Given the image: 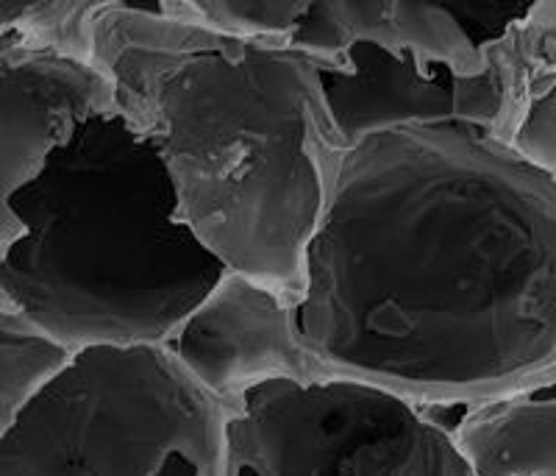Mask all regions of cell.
Segmentation results:
<instances>
[{
	"instance_id": "11",
	"label": "cell",
	"mask_w": 556,
	"mask_h": 476,
	"mask_svg": "<svg viewBox=\"0 0 556 476\" xmlns=\"http://www.w3.org/2000/svg\"><path fill=\"white\" fill-rule=\"evenodd\" d=\"M426 410L448 426L473 476H556V368L504 399Z\"/></svg>"
},
{
	"instance_id": "9",
	"label": "cell",
	"mask_w": 556,
	"mask_h": 476,
	"mask_svg": "<svg viewBox=\"0 0 556 476\" xmlns=\"http://www.w3.org/2000/svg\"><path fill=\"white\" fill-rule=\"evenodd\" d=\"M320 84L342 151L392 128L462 123L459 89L448 71H426L415 59L392 57L376 45H351L342 67L323 64Z\"/></svg>"
},
{
	"instance_id": "15",
	"label": "cell",
	"mask_w": 556,
	"mask_h": 476,
	"mask_svg": "<svg viewBox=\"0 0 556 476\" xmlns=\"http://www.w3.org/2000/svg\"><path fill=\"white\" fill-rule=\"evenodd\" d=\"M176 7L223 37L290 45L309 0H176Z\"/></svg>"
},
{
	"instance_id": "5",
	"label": "cell",
	"mask_w": 556,
	"mask_h": 476,
	"mask_svg": "<svg viewBox=\"0 0 556 476\" xmlns=\"http://www.w3.org/2000/svg\"><path fill=\"white\" fill-rule=\"evenodd\" d=\"M228 454L231 474L473 476L443 421L359 379L262 385L228 426Z\"/></svg>"
},
{
	"instance_id": "10",
	"label": "cell",
	"mask_w": 556,
	"mask_h": 476,
	"mask_svg": "<svg viewBox=\"0 0 556 476\" xmlns=\"http://www.w3.org/2000/svg\"><path fill=\"white\" fill-rule=\"evenodd\" d=\"M223 42V34L178 12L176 0H106L98 17L96 67L117 87V112L123 121L146 137L159 87L184 62Z\"/></svg>"
},
{
	"instance_id": "7",
	"label": "cell",
	"mask_w": 556,
	"mask_h": 476,
	"mask_svg": "<svg viewBox=\"0 0 556 476\" xmlns=\"http://www.w3.org/2000/svg\"><path fill=\"white\" fill-rule=\"evenodd\" d=\"M121 115L117 87L96 64L0 39V201L42 173L92 117Z\"/></svg>"
},
{
	"instance_id": "8",
	"label": "cell",
	"mask_w": 556,
	"mask_h": 476,
	"mask_svg": "<svg viewBox=\"0 0 556 476\" xmlns=\"http://www.w3.org/2000/svg\"><path fill=\"white\" fill-rule=\"evenodd\" d=\"M356 42L415 59L426 71L443 67L454 78L484 73L479 39L448 3L431 0H309L290 48L342 67Z\"/></svg>"
},
{
	"instance_id": "6",
	"label": "cell",
	"mask_w": 556,
	"mask_h": 476,
	"mask_svg": "<svg viewBox=\"0 0 556 476\" xmlns=\"http://www.w3.org/2000/svg\"><path fill=\"white\" fill-rule=\"evenodd\" d=\"M165 349L198 388L235 410L270 381L345 379L309 349L298 326V306L235 271L178 326Z\"/></svg>"
},
{
	"instance_id": "3",
	"label": "cell",
	"mask_w": 556,
	"mask_h": 476,
	"mask_svg": "<svg viewBox=\"0 0 556 476\" xmlns=\"http://www.w3.org/2000/svg\"><path fill=\"white\" fill-rule=\"evenodd\" d=\"M323 64L285 42L226 37L159 87L146 126L176 185L178 221L228 271L292 306L326 210L317 142L334 131Z\"/></svg>"
},
{
	"instance_id": "2",
	"label": "cell",
	"mask_w": 556,
	"mask_h": 476,
	"mask_svg": "<svg viewBox=\"0 0 556 476\" xmlns=\"http://www.w3.org/2000/svg\"><path fill=\"white\" fill-rule=\"evenodd\" d=\"M228 267L178 221L159 146L92 117L0 201V306L73 351L167 346Z\"/></svg>"
},
{
	"instance_id": "16",
	"label": "cell",
	"mask_w": 556,
	"mask_h": 476,
	"mask_svg": "<svg viewBox=\"0 0 556 476\" xmlns=\"http://www.w3.org/2000/svg\"><path fill=\"white\" fill-rule=\"evenodd\" d=\"M515 151L529 165L556 178V78L543 96L531 103L523 128L515 140Z\"/></svg>"
},
{
	"instance_id": "1",
	"label": "cell",
	"mask_w": 556,
	"mask_h": 476,
	"mask_svg": "<svg viewBox=\"0 0 556 476\" xmlns=\"http://www.w3.org/2000/svg\"><path fill=\"white\" fill-rule=\"evenodd\" d=\"M326 210L298 326L345 379L420 406L556 368V178L468 123L317 142Z\"/></svg>"
},
{
	"instance_id": "13",
	"label": "cell",
	"mask_w": 556,
	"mask_h": 476,
	"mask_svg": "<svg viewBox=\"0 0 556 476\" xmlns=\"http://www.w3.org/2000/svg\"><path fill=\"white\" fill-rule=\"evenodd\" d=\"M76 360L78 351L59 343L20 312L0 306V433Z\"/></svg>"
},
{
	"instance_id": "14",
	"label": "cell",
	"mask_w": 556,
	"mask_h": 476,
	"mask_svg": "<svg viewBox=\"0 0 556 476\" xmlns=\"http://www.w3.org/2000/svg\"><path fill=\"white\" fill-rule=\"evenodd\" d=\"M106 0H3L0 39L28 51L96 64L98 17Z\"/></svg>"
},
{
	"instance_id": "12",
	"label": "cell",
	"mask_w": 556,
	"mask_h": 476,
	"mask_svg": "<svg viewBox=\"0 0 556 476\" xmlns=\"http://www.w3.org/2000/svg\"><path fill=\"white\" fill-rule=\"evenodd\" d=\"M481 53L484 76L498 101V121L486 134L515 148L531 103L556 78V0L529 3L523 17L481 45Z\"/></svg>"
},
{
	"instance_id": "4",
	"label": "cell",
	"mask_w": 556,
	"mask_h": 476,
	"mask_svg": "<svg viewBox=\"0 0 556 476\" xmlns=\"http://www.w3.org/2000/svg\"><path fill=\"white\" fill-rule=\"evenodd\" d=\"M237 415L165 346L89 349L0 433V476H162L173 458L231 476Z\"/></svg>"
}]
</instances>
